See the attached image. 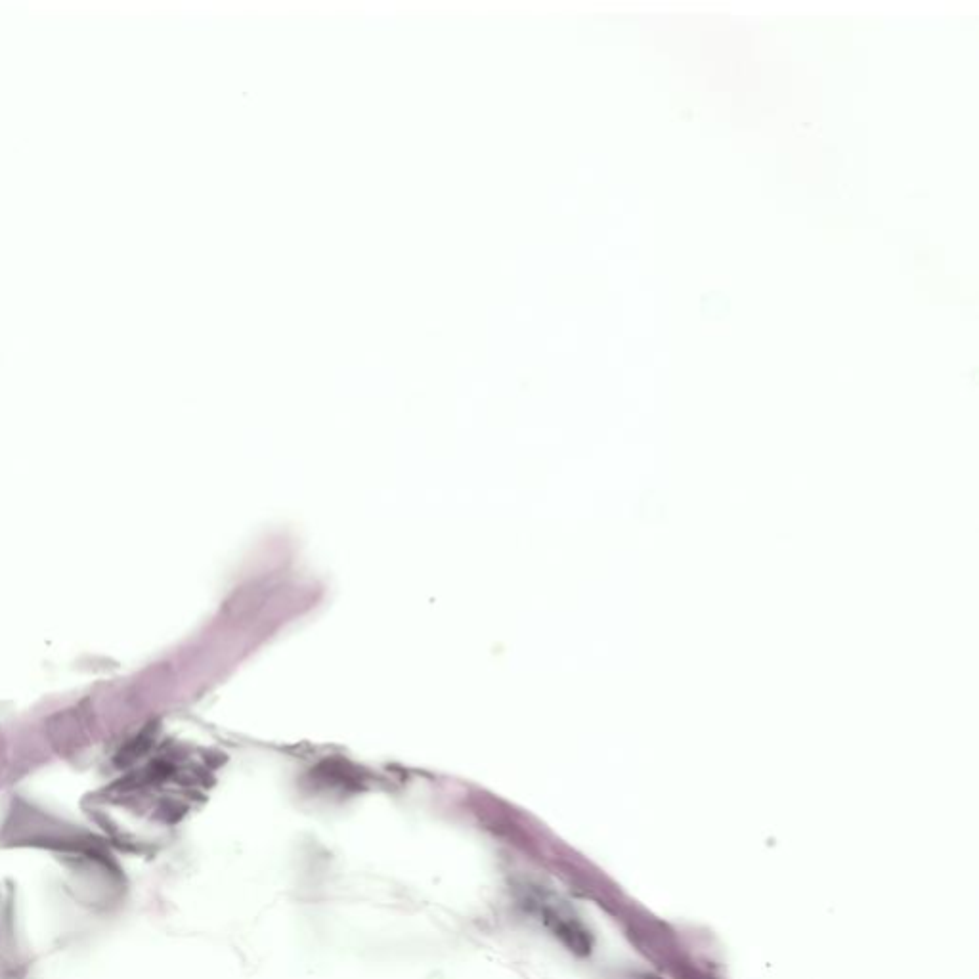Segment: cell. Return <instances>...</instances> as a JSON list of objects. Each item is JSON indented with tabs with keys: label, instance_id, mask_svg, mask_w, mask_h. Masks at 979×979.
<instances>
[{
	"label": "cell",
	"instance_id": "obj_1",
	"mask_svg": "<svg viewBox=\"0 0 979 979\" xmlns=\"http://www.w3.org/2000/svg\"><path fill=\"white\" fill-rule=\"evenodd\" d=\"M649 979H654V978H649Z\"/></svg>",
	"mask_w": 979,
	"mask_h": 979
}]
</instances>
